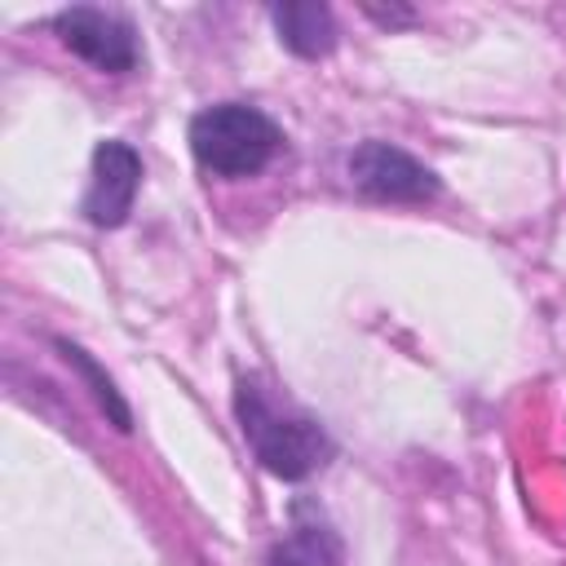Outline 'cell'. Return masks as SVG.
Listing matches in <instances>:
<instances>
[{
    "label": "cell",
    "instance_id": "obj_8",
    "mask_svg": "<svg viewBox=\"0 0 566 566\" xmlns=\"http://www.w3.org/2000/svg\"><path fill=\"white\" fill-rule=\"evenodd\" d=\"M57 349H62V358H66V363H71V367H75V371L84 376V385H88V394H93V398H97V407H102V411L111 416V424L128 433V429H133V411H128V402L119 398V389H115V380H111V376H106V371L97 367V358H93L88 349H80V345H71V340H57Z\"/></svg>",
    "mask_w": 566,
    "mask_h": 566
},
{
    "label": "cell",
    "instance_id": "obj_2",
    "mask_svg": "<svg viewBox=\"0 0 566 566\" xmlns=\"http://www.w3.org/2000/svg\"><path fill=\"white\" fill-rule=\"evenodd\" d=\"M279 146H283L279 124L243 102H217L190 119V150L199 168L226 181L261 172L279 155Z\"/></svg>",
    "mask_w": 566,
    "mask_h": 566
},
{
    "label": "cell",
    "instance_id": "obj_7",
    "mask_svg": "<svg viewBox=\"0 0 566 566\" xmlns=\"http://www.w3.org/2000/svg\"><path fill=\"white\" fill-rule=\"evenodd\" d=\"M265 566H345L340 539L323 517H310V509H296L287 535L270 548Z\"/></svg>",
    "mask_w": 566,
    "mask_h": 566
},
{
    "label": "cell",
    "instance_id": "obj_6",
    "mask_svg": "<svg viewBox=\"0 0 566 566\" xmlns=\"http://www.w3.org/2000/svg\"><path fill=\"white\" fill-rule=\"evenodd\" d=\"M270 22L279 31V40L296 53V57H327L336 49V18L327 4L318 0H287L270 9Z\"/></svg>",
    "mask_w": 566,
    "mask_h": 566
},
{
    "label": "cell",
    "instance_id": "obj_9",
    "mask_svg": "<svg viewBox=\"0 0 566 566\" xmlns=\"http://www.w3.org/2000/svg\"><path fill=\"white\" fill-rule=\"evenodd\" d=\"M367 18H376V22H385V27H407V22H411V9H371V4H367Z\"/></svg>",
    "mask_w": 566,
    "mask_h": 566
},
{
    "label": "cell",
    "instance_id": "obj_1",
    "mask_svg": "<svg viewBox=\"0 0 566 566\" xmlns=\"http://www.w3.org/2000/svg\"><path fill=\"white\" fill-rule=\"evenodd\" d=\"M234 420H239V433L252 447L256 464L283 482H301V478L318 473L336 451L318 420L279 407L256 380L234 385Z\"/></svg>",
    "mask_w": 566,
    "mask_h": 566
},
{
    "label": "cell",
    "instance_id": "obj_3",
    "mask_svg": "<svg viewBox=\"0 0 566 566\" xmlns=\"http://www.w3.org/2000/svg\"><path fill=\"white\" fill-rule=\"evenodd\" d=\"M349 181L380 203H424L438 195V172L394 142H358L349 155Z\"/></svg>",
    "mask_w": 566,
    "mask_h": 566
},
{
    "label": "cell",
    "instance_id": "obj_4",
    "mask_svg": "<svg viewBox=\"0 0 566 566\" xmlns=\"http://www.w3.org/2000/svg\"><path fill=\"white\" fill-rule=\"evenodd\" d=\"M53 31L62 35V44L84 57L88 66L106 71V75H124L137 66V35L133 27L111 13V9H93V4H75V9H62L53 18Z\"/></svg>",
    "mask_w": 566,
    "mask_h": 566
},
{
    "label": "cell",
    "instance_id": "obj_5",
    "mask_svg": "<svg viewBox=\"0 0 566 566\" xmlns=\"http://www.w3.org/2000/svg\"><path fill=\"white\" fill-rule=\"evenodd\" d=\"M142 190V155L128 142H97L93 150V172H88V190H84V217L102 230H115L128 221L133 203Z\"/></svg>",
    "mask_w": 566,
    "mask_h": 566
}]
</instances>
